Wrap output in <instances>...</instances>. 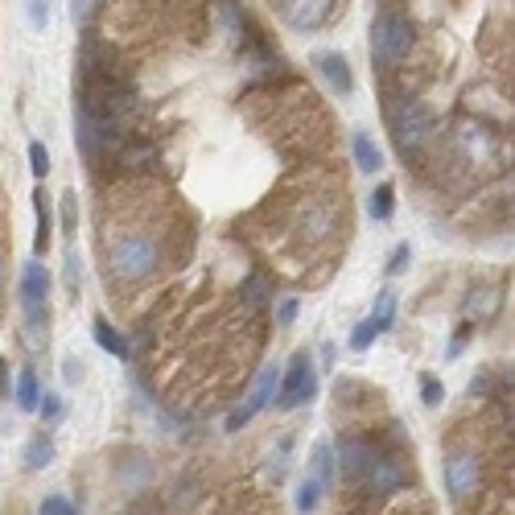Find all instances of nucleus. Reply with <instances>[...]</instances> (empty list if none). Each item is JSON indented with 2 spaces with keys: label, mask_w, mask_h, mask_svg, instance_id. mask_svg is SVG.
Wrapping results in <instances>:
<instances>
[{
  "label": "nucleus",
  "mask_w": 515,
  "mask_h": 515,
  "mask_svg": "<svg viewBox=\"0 0 515 515\" xmlns=\"http://www.w3.org/2000/svg\"><path fill=\"white\" fill-rule=\"evenodd\" d=\"M161 272V239L149 231H124L108 244V277L120 285H145Z\"/></svg>",
  "instance_id": "nucleus-1"
},
{
  "label": "nucleus",
  "mask_w": 515,
  "mask_h": 515,
  "mask_svg": "<svg viewBox=\"0 0 515 515\" xmlns=\"http://www.w3.org/2000/svg\"><path fill=\"white\" fill-rule=\"evenodd\" d=\"M412 50V21L404 13H380L371 21V58L392 71Z\"/></svg>",
  "instance_id": "nucleus-2"
},
{
  "label": "nucleus",
  "mask_w": 515,
  "mask_h": 515,
  "mask_svg": "<svg viewBox=\"0 0 515 515\" xmlns=\"http://www.w3.org/2000/svg\"><path fill=\"white\" fill-rule=\"evenodd\" d=\"M392 132H396V145H400V153L404 157H417L429 141H433V132H437V120H433V112L425 108V103H417V99H404L400 108H396V116H392Z\"/></svg>",
  "instance_id": "nucleus-3"
},
{
  "label": "nucleus",
  "mask_w": 515,
  "mask_h": 515,
  "mask_svg": "<svg viewBox=\"0 0 515 515\" xmlns=\"http://www.w3.org/2000/svg\"><path fill=\"white\" fill-rule=\"evenodd\" d=\"M314 392H318V371H314V359L309 355H297L293 363H289V371L281 375V384H277V408L281 412H293V408H301V404H309L314 400Z\"/></svg>",
  "instance_id": "nucleus-4"
},
{
  "label": "nucleus",
  "mask_w": 515,
  "mask_h": 515,
  "mask_svg": "<svg viewBox=\"0 0 515 515\" xmlns=\"http://www.w3.org/2000/svg\"><path fill=\"white\" fill-rule=\"evenodd\" d=\"M445 487H450L454 503H466L483 487V462L474 454H450V462H445Z\"/></svg>",
  "instance_id": "nucleus-5"
},
{
  "label": "nucleus",
  "mask_w": 515,
  "mask_h": 515,
  "mask_svg": "<svg viewBox=\"0 0 515 515\" xmlns=\"http://www.w3.org/2000/svg\"><path fill=\"white\" fill-rule=\"evenodd\" d=\"M277 384H281V367L277 363H268L260 375H256V388H252V396L239 404L235 412H231V421H227V429H239L244 421H252L260 408H268L272 404V396H277Z\"/></svg>",
  "instance_id": "nucleus-6"
},
{
  "label": "nucleus",
  "mask_w": 515,
  "mask_h": 515,
  "mask_svg": "<svg viewBox=\"0 0 515 515\" xmlns=\"http://www.w3.org/2000/svg\"><path fill=\"white\" fill-rule=\"evenodd\" d=\"M363 474H367V487L375 495H392V491H400L408 483V470H404L400 458H371V466Z\"/></svg>",
  "instance_id": "nucleus-7"
},
{
  "label": "nucleus",
  "mask_w": 515,
  "mask_h": 515,
  "mask_svg": "<svg viewBox=\"0 0 515 515\" xmlns=\"http://www.w3.org/2000/svg\"><path fill=\"white\" fill-rule=\"evenodd\" d=\"M334 13V0H293L289 5V25L297 33H309V29H322Z\"/></svg>",
  "instance_id": "nucleus-8"
},
{
  "label": "nucleus",
  "mask_w": 515,
  "mask_h": 515,
  "mask_svg": "<svg viewBox=\"0 0 515 515\" xmlns=\"http://www.w3.org/2000/svg\"><path fill=\"white\" fill-rule=\"evenodd\" d=\"M371 458H375V450L367 441H359V437H347L338 445V462H342V474L347 478H363V470L371 466Z\"/></svg>",
  "instance_id": "nucleus-9"
},
{
  "label": "nucleus",
  "mask_w": 515,
  "mask_h": 515,
  "mask_svg": "<svg viewBox=\"0 0 515 515\" xmlns=\"http://www.w3.org/2000/svg\"><path fill=\"white\" fill-rule=\"evenodd\" d=\"M318 75L334 87V91H342L347 95L351 87H355V75H351V62L342 58V54H318Z\"/></svg>",
  "instance_id": "nucleus-10"
},
{
  "label": "nucleus",
  "mask_w": 515,
  "mask_h": 515,
  "mask_svg": "<svg viewBox=\"0 0 515 515\" xmlns=\"http://www.w3.org/2000/svg\"><path fill=\"white\" fill-rule=\"evenodd\" d=\"M50 297V272L42 264H25L21 272V305H42Z\"/></svg>",
  "instance_id": "nucleus-11"
},
{
  "label": "nucleus",
  "mask_w": 515,
  "mask_h": 515,
  "mask_svg": "<svg viewBox=\"0 0 515 515\" xmlns=\"http://www.w3.org/2000/svg\"><path fill=\"white\" fill-rule=\"evenodd\" d=\"M128 174H141V169H149L153 161H157V149L149 145V141H128L124 149H120V157H116Z\"/></svg>",
  "instance_id": "nucleus-12"
},
{
  "label": "nucleus",
  "mask_w": 515,
  "mask_h": 515,
  "mask_svg": "<svg viewBox=\"0 0 515 515\" xmlns=\"http://www.w3.org/2000/svg\"><path fill=\"white\" fill-rule=\"evenodd\" d=\"M13 400H17V408H21V412H38L42 388H38V375H33V367H21L17 388H13Z\"/></svg>",
  "instance_id": "nucleus-13"
},
{
  "label": "nucleus",
  "mask_w": 515,
  "mask_h": 515,
  "mask_svg": "<svg viewBox=\"0 0 515 515\" xmlns=\"http://www.w3.org/2000/svg\"><path fill=\"white\" fill-rule=\"evenodd\" d=\"M355 165L363 169V174H375V169H384V153H380V145L371 141L367 132H355Z\"/></svg>",
  "instance_id": "nucleus-14"
},
{
  "label": "nucleus",
  "mask_w": 515,
  "mask_h": 515,
  "mask_svg": "<svg viewBox=\"0 0 515 515\" xmlns=\"http://www.w3.org/2000/svg\"><path fill=\"white\" fill-rule=\"evenodd\" d=\"M334 223H338L334 206H314V211L305 215V235H309V239H326V235L334 231Z\"/></svg>",
  "instance_id": "nucleus-15"
},
{
  "label": "nucleus",
  "mask_w": 515,
  "mask_h": 515,
  "mask_svg": "<svg viewBox=\"0 0 515 515\" xmlns=\"http://www.w3.org/2000/svg\"><path fill=\"white\" fill-rule=\"evenodd\" d=\"M330 474H334V445L318 441L314 445V462H309V478H318L322 487H330Z\"/></svg>",
  "instance_id": "nucleus-16"
},
{
  "label": "nucleus",
  "mask_w": 515,
  "mask_h": 515,
  "mask_svg": "<svg viewBox=\"0 0 515 515\" xmlns=\"http://www.w3.org/2000/svg\"><path fill=\"white\" fill-rule=\"evenodd\" d=\"M50 462H54V441H50L46 433H38V437L25 445V466H29V470H46Z\"/></svg>",
  "instance_id": "nucleus-17"
},
{
  "label": "nucleus",
  "mask_w": 515,
  "mask_h": 515,
  "mask_svg": "<svg viewBox=\"0 0 515 515\" xmlns=\"http://www.w3.org/2000/svg\"><path fill=\"white\" fill-rule=\"evenodd\" d=\"M95 342H99L103 351H112L116 359H128L124 338H120V330H112V322H108V318H95Z\"/></svg>",
  "instance_id": "nucleus-18"
},
{
  "label": "nucleus",
  "mask_w": 515,
  "mask_h": 515,
  "mask_svg": "<svg viewBox=\"0 0 515 515\" xmlns=\"http://www.w3.org/2000/svg\"><path fill=\"white\" fill-rule=\"evenodd\" d=\"M33 211H38V239H33V252H46L50 248V206H46V194L38 190L33 194Z\"/></svg>",
  "instance_id": "nucleus-19"
},
{
  "label": "nucleus",
  "mask_w": 515,
  "mask_h": 515,
  "mask_svg": "<svg viewBox=\"0 0 515 515\" xmlns=\"http://www.w3.org/2000/svg\"><path fill=\"white\" fill-rule=\"evenodd\" d=\"M392 318H396V293L392 289H384V293H375V309H371V322L380 326V334L392 326Z\"/></svg>",
  "instance_id": "nucleus-20"
},
{
  "label": "nucleus",
  "mask_w": 515,
  "mask_h": 515,
  "mask_svg": "<svg viewBox=\"0 0 515 515\" xmlns=\"http://www.w3.org/2000/svg\"><path fill=\"white\" fill-rule=\"evenodd\" d=\"M367 211H371V219H392V211H396V190L392 186H380L371 194V202H367Z\"/></svg>",
  "instance_id": "nucleus-21"
},
{
  "label": "nucleus",
  "mask_w": 515,
  "mask_h": 515,
  "mask_svg": "<svg viewBox=\"0 0 515 515\" xmlns=\"http://www.w3.org/2000/svg\"><path fill=\"white\" fill-rule=\"evenodd\" d=\"M495 309H499V297H495L491 289L470 293V301H466V318H491Z\"/></svg>",
  "instance_id": "nucleus-22"
},
{
  "label": "nucleus",
  "mask_w": 515,
  "mask_h": 515,
  "mask_svg": "<svg viewBox=\"0 0 515 515\" xmlns=\"http://www.w3.org/2000/svg\"><path fill=\"white\" fill-rule=\"evenodd\" d=\"M322 491H326V487L318 483V478H305V483L297 487V511H305V515H309V511H318Z\"/></svg>",
  "instance_id": "nucleus-23"
},
{
  "label": "nucleus",
  "mask_w": 515,
  "mask_h": 515,
  "mask_svg": "<svg viewBox=\"0 0 515 515\" xmlns=\"http://www.w3.org/2000/svg\"><path fill=\"white\" fill-rule=\"evenodd\" d=\"M375 338H380V326H375V322L367 318V322H359V326H355V334H351V347H355V351H367Z\"/></svg>",
  "instance_id": "nucleus-24"
},
{
  "label": "nucleus",
  "mask_w": 515,
  "mask_h": 515,
  "mask_svg": "<svg viewBox=\"0 0 515 515\" xmlns=\"http://www.w3.org/2000/svg\"><path fill=\"white\" fill-rule=\"evenodd\" d=\"M29 169H33L38 178H46V174H50V153H46V145H42V141H33V145H29Z\"/></svg>",
  "instance_id": "nucleus-25"
},
{
  "label": "nucleus",
  "mask_w": 515,
  "mask_h": 515,
  "mask_svg": "<svg viewBox=\"0 0 515 515\" xmlns=\"http://www.w3.org/2000/svg\"><path fill=\"white\" fill-rule=\"evenodd\" d=\"M421 400H425L429 408H437V404L445 400V388H441L437 375H421Z\"/></svg>",
  "instance_id": "nucleus-26"
},
{
  "label": "nucleus",
  "mask_w": 515,
  "mask_h": 515,
  "mask_svg": "<svg viewBox=\"0 0 515 515\" xmlns=\"http://www.w3.org/2000/svg\"><path fill=\"white\" fill-rule=\"evenodd\" d=\"M25 13L33 21V29H46V21H50V5H46V0H25Z\"/></svg>",
  "instance_id": "nucleus-27"
},
{
  "label": "nucleus",
  "mask_w": 515,
  "mask_h": 515,
  "mask_svg": "<svg viewBox=\"0 0 515 515\" xmlns=\"http://www.w3.org/2000/svg\"><path fill=\"white\" fill-rule=\"evenodd\" d=\"M244 297H248L252 305H264V301H268V281H264V277H248V281H244Z\"/></svg>",
  "instance_id": "nucleus-28"
},
{
  "label": "nucleus",
  "mask_w": 515,
  "mask_h": 515,
  "mask_svg": "<svg viewBox=\"0 0 515 515\" xmlns=\"http://www.w3.org/2000/svg\"><path fill=\"white\" fill-rule=\"evenodd\" d=\"M38 515H75V507H71V499H62V495H50V499H42Z\"/></svg>",
  "instance_id": "nucleus-29"
},
{
  "label": "nucleus",
  "mask_w": 515,
  "mask_h": 515,
  "mask_svg": "<svg viewBox=\"0 0 515 515\" xmlns=\"http://www.w3.org/2000/svg\"><path fill=\"white\" fill-rule=\"evenodd\" d=\"M38 412H42L46 421H58V417H62V400H58L54 392H42V400H38Z\"/></svg>",
  "instance_id": "nucleus-30"
},
{
  "label": "nucleus",
  "mask_w": 515,
  "mask_h": 515,
  "mask_svg": "<svg viewBox=\"0 0 515 515\" xmlns=\"http://www.w3.org/2000/svg\"><path fill=\"white\" fill-rule=\"evenodd\" d=\"M408 260H412V248H408V244H396L392 260H388V272H392V277H400V272L408 268Z\"/></svg>",
  "instance_id": "nucleus-31"
},
{
  "label": "nucleus",
  "mask_w": 515,
  "mask_h": 515,
  "mask_svg": "<svg viewBox=\"0 0 515 515\" xmlns=\"http://www.w3.org/2000/svg\"><path fill=\"white\" fill-rule=\"evenodd\" d=\"M66 289L79 293V256H75V252L66 256Z\"/></svg>",
  "instance_id": "nucleus-32"
},
{
  "label": "nucleus",
  "mask_w": 515,
  "mask_h": 515,
  "mask_svg": "<svg viewBox=\"0 0 515 515\" xmlns=\"http://www.w3.org/2000/svg\"><path fill=\"white\" fill-rule=\"evenodd\" d=\"M293 318H297V297H285L281 309H277V322L281 326H293Z\"/></svg>",
  "instance_id": "nucleus-33"
},
{
  "label": "nucleus",
  "mask_w": 515,
  "mask_h": 515,
  "mask_svg": "<svg viewBox=\"0 0 515 515\" xmlns=\"http://www.w3.org/2000/svg\"><path fill=\"white\" fill-rule=\"evenodd\" d=\"M62 223H66V231H75V223H79V215H75V194L62 198Z\"/></svg>",
  "instance_id": "nucleus-34"
},
{
  "label": "nucleus",
  "mask_w": 515,
  "mask_h": 515,
  "mask_svg": "<svg viewBox=\"0 0 515 515\" xmlns=\"http://www.w3.org/2000/svg\"><path fill=\"white\" fill-rule=\"evenodd\" d=\"M62 375H66V384H79V380H83V367H79V359H66Z\"/></svg>",
  "instance_id": "nucleus-35"
},
{
  "label": "nucleus",
  "mask_w": 515,
  "mask_h": 515,
  "mask_svg": "<svg viewBox=\"0 0 515 515\" xmlns=\"http://www.w3.org/2000/svg\"><path fill=\"white\" fill-rule=\"evenodd\" d=\"M0 396H9V367H5V359H0Z\"/></svg>",
  "instance_id": "nucleus-36"
}]
</instances>
